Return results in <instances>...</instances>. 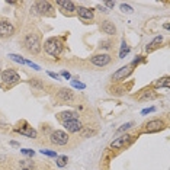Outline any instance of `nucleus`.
I'll list each match as a JSON object with an SVG mask.
<instances>
[{
  "mask_svg": "<svg viewBox=\"0 0 170 170\" xmlns=\"http://www.w3.org/2000/svg\"><path fill=\"white\" fill-rule=\"evenodd\" d=\"M20 153L25 154V156H29V157H32L35 154V151L34 150H29V148H23V150H20Z\"/></svg>",
  "mask_w": 170,
  "mask_h": 170,
  "instance_id": "c85d7f7f",
  "label": "nucleus"
},
{
  "mask_svg": "<svg viewBox=\"0 0 170 170\" xmlns=\"http://www.w3.org/2000/svg\"><path fill=\"white\" fill-rule=\"evenodd\" d=\"M57 3H58V6H61L64 10H68V12L76 10V6H74L73 1H57Z\"/></svg>",
  "mask_w": 170,
  "mask_h": 170,
  "instance_id": "a211bd4d",
  "label": "nucleus"
},
{
  "mask_svg": "<svg viewBox=\"0 0 170 170\" xmlns=\"http://www.w3.org/2000/svg\"><path fill=\"white\" fill-rule=\"evenodd\" d=\"M49 140H51V142L55 144V145H66V144L68 142V135H67L64 131L57 129V131H54V132L51 134Z\"/></svg>",
  "mask_w": 170,
  "mask_h": 170,
  "instance_id": "39448f33",
  "label": "nucleus"
},
{
  "mask_svg": "<svg viewBox=\"0 0 170 170\" xmlns=\"http://www.w3.org/2000/svg\"><path fill=\"white\" fill-rule=\"evenodd\" d=\"M121 10H122L124 13H132V12H134V9H132L129 4H125V3L121 4Z\"/></svg>",
  "mask_w": 170,
  "mask_h": 170,
  "instance_id": "a878e982",
  "label": "nucleus"
},
{
  "mask_svg": "<svg viewBox=\"0 0 170 170\" xmlns=\"http://www.w3.org/2000/svg\"><path fill=\"white\" fill-rule=\"evenodd\" d=\"M162 42H163V37H162V35H160V37H156L151 42L147 45V48H145V49H147V52H151L153 49H156V48H157Z\"/></svg>",
  "mask_w": 170,
  "mask_h": 170,
  "instance_id": "f3484780",
  "label": "nucleus"
},
{
  "mask_svg": "<svg viewBox=\"0 0 170 170\" xmlns=\"http://www.w3.org/2000/svg\"><path fill=\"white\" fill-rule=\"evenodd\" d=\"M44 49H45V52L48 54V55H51V57H58L60 54H61V51H63V41L60 40V38H55V37H52V38H48L45 44H44Z\"/></svg>",
  "mask_w": 170,
  "mask_h": 170,
  "instance_id": "f257e3e1",
  "label": "nucleus"
},
{
  "mask_svg": "<svg viewBox=\"0 0 170 170\" xmlns=\"http://www.w3.org/2000/svg\"><path fill=\"white\" fill-rule=\"evenodd\" d=\"M100 48H105V49L106 48H111V42L109 41H102L100 42Z\"/></svg>",
  "mask_w": 170,
  "mask_h": 170,
  "instance_id": "72a5a7b5",
  "label": "nucleus"
},
{
  "mask_svg": "<svg viewBox=\"0 0 170 170\" xmlns=\"http://www.w3.org/2000/svg\"><path fill=\"white\" fill-rule=\"evenodd\" d=\"M1 80H3L4 83L12 85V83L19 82V80H20V77H19V74H18L15 70H4V71L1 73Z\"/></svg>",
  "mask_w": 170,
  "mask_h": 170,
  "instance_id": "1a4fd4ad",
  "label": "nucleus"
},
{
  "mask_svg": "<svg viewBox=\"0 0 170 170\" xmlns=\"http://www.w3.org/2000/svg\"><path fill=\"white\" fill-rule=\"evenodd\" d=\"M35 10H38L40 15H48L49 10H52V6L49 4V1H37Z\"/></svg>",
  "mask_w": 170,
  "mask_h": 170,
  "instance_id": "ddd939ff",
  "label": "nucleus"
},
{
  "mask_svg": "<svg viewBox=\"0 0 170 170\" xmlns=\"http://www.w3.org/2000/svg\"><path fill=\"white\" fill-rule=\"evenodd\" d=\"M23 45H25V48L31 54H35V55L40 54V51H41V40H40V35L38 34H34V32L28 34L25 37V40H23Z\"/></svg>",
  "mask_w": 170,
  "mask_h": 170,
  "instance_id": "f03ea898",
  "label": "nucleus"
},
{
  "mask_svg": "<svg viewBox=\"0 0 170 170\" xmlns=\"http://www.w3.org/2000/svg\"><path fill=\"white\" fill-rule=\"evenodd\" d=\"M41 154H45V156H48V157H55V159L58 157L55 151H51V150H45V148H44V150H41Z\"/></svg>",
  "mask_w": 170,
  "mask_h": 170,
  "instance_id": "bb28decb",
  "label": "nucleus"
},
{
  "mask_svg": "<svg viewBox=\"0 0 170 170\" xmlns=\"http://www.w3.org/2000/svg\"><path fill=\"white\" fill-rule=\"evenodd\" d=\"M9 58L13 60L15 63H19V64H25V60L20 57V55H16V54H9Z\"/></svg>",
  "mask_w": 170,
  "mask_h": 170,
  "instance_id": "b1692460",
  "label": "nucleus"
},
{
  "mask_svg": "<svg viewBox=\"0 0 170 170\" xmlns=\"http://www.w3.org/2000/svg\"><path fill=\"white\" fill-rule=\"evenodd\" d=\"M100 29H102L103 34H108V35H115L116 34V26L111 20H103L100 23Z\"/></svg>",
  "mask_w": 170,
  "mask_h": 170,
  "instance_id": "f8f14e48",
  "label": "nucleus"
},
{
  "mask_svg": "<svg viewBox=\"0 0 170 170\" xmlns=\"http://www.w3.org/2000/svg\"><path fill=\"white\" fill-rule=\"evenodd\" d=\"M105 6H106L108 9H112V7L115 6V3H114V1H105Z\"/></svg>",
  "mask_w": 170,
  "mask_h": 170,
  "instance_id": "e433bc0d",
  "label": "nucleus"
},
{
  "mask_svg": "<svg viewBox=\"0 0 170 170\" xmlns=\"http://www.w3.org/2000/svg\"><path fill=\"white\" fill-rule=\"evenodd\" d=\"M31 85L35 86V87H40V89H42V87H44V85L38 80V79H32V80H31Z\"/></svg>",
  "mask_w": 170,
  "mask_h": 170,
  "instance_id": "7c9ffc66",
  "label": "nucleus"
},
{
  "mask_svg": "<svg viewBox=\"0 0 170 170\" xmlns=\"http://www.w3.org/2000/svg\"><path fill=\"white\" fill-rule=\"evenodd\" d=\"M71 85H73V87H76V89H86L85 83H80V82H76V80H73Z\"/></svg>",
  "mask_w": 170,
  "mask_h": 170,
  "instance_id": "c756f323",
  "label": "nucleus"
},
{
  "mask_svg": "<svg viewBox=\"0 0 170 170\" xmlns=\"http://www.w3.org/2000/svg\"><path fill=\"white\" fill-rule=\"evenodd\" d=\"M97 9H99L100 12H103V13H108V9H105L103 6H97Z\"/></svg>",
  "mask_w": 170,
  "mask_h": 170,
  "instance_id": "4c0bfd02",
  "label": "nucleus"
},
{
  "mask_svg": "<svg viewBox=\"0 0 170 170\" xmlns=\"http://www.w3.org/2000/svg\"><path fill=\"white\" fill-rule=\"evenodd\" d=\"M154 111H156V108H154V106H151V108L142 109V111H141V115H147V114H151V112H154Z\"/></svg>",
  "mask_w": 170,
  "mask_h": 170,
  "instance_id": "473e14b6",
  "label": "nucleus"
},
{
  "mask_svg": "<svg viewBox=\"0 0 170 170\" xmlns=\"http://www.w3.org/2000/svg\"><path fill=\"white\" fill-rule=\"evenodd\" d=\"M15 32V26L7 19H0V38H9Z\"/></svg>",
  "mask_w": 170,
  "mask_h": 170,
  "instance_id": "423d86ee",
  "label": "nucleus"
},
{
  "mask_svg": "<svg viewBox=\"0 0 170 170\" xmlns=\"http://www.w3.org/2000/svg\"><path fill=\"white\" fill-rule=\"evenodd\" d=\"M57 97H58L61 102H64V103H71V102H74V100H76L74 93H73L70 89H67V87L60 89V90L57 92Z\"/></svg>",
  "mask_w": 170,
  "mask_h": 170,
  "instance_id": "0eeeda50",
  "label": "nucleus"
},
{
  "mask_svg": "<svg viewBox=\"0 0 170 170\" xmlns=\"http://www.w3.org/2000/svg\"><path fill=\"white\" fill-rule=\"evenodd\" d=\"M164 29H167V31H169V29H170V23H166V25H164Z\"/></svg>",
  "mask_w": 170,
  "mask_h": 170,
  "instance_id": "58836bf2",
  "label": "nucleus"
},
{
  "mask_svg": "<svg viewBox=\"0 0 170 170\" xmlns=\"http://www.w3.org/2000/svg\"><path fill=\"white\" fill-rule=\"evenodd\" d=\"M61 76H63L64 79H67V80H68V79H71V74H70L68 71H61Z\"/></svg>",
  "mask_w": 170,
  "mask_h": 170,
  "instance_id": "f704fd0d",
  "label": "nucleus"
},
{
  "mask_svg": "<svg viewBox=\"0 0 170 170\" xmlns=\"http://www.w3.org/2000/svg\"><path fill=\"white\" fill-rule=\"evenodd\" d=\"M20 167L23 170H31L32 167H34V163L32 162H26V160H22L20 162Z\"/></svg>",
  "mask_w": 170,
  "mask_h": 170,
  "instance_id": "393cba45",
  "label": "nucleus"
},
{
  "mask_svg": "<svg viewBox=\"0 0 170 170\" xmlns=\"http://www.w3.org/2000/svg\"><path fill=\"white\" fill-rule=\"evenodd\" d=\"M64 124V128L68 131V132H80V129L83 128L82 125V122L79 121V119H76V121H67V122H63Z\"/></svg>",
  "mask_w": 170,
  "mask_h": 170,
  "instance_id": "9b49d317",
  "label": "nucleus"
},
{
  "mask_svg": "<svg viewBox=\"0 0 170 170\" xmlns=\"http://www.w3.org/2000/svg\"><path fill=\"white\" fill-rule=\"evenodd\" d=\"M16 132H19V134H22V135H26V137H29V138H37V137H38V132H37L32 127L16 128Z\"/></svg>",
  "mask_w": 170,
  "mask_h": 170,
  "instance_id": "dca6fc26",
  "label": "nucleus"
},
{
  "mask_svg": "<svg viewBox=\"0 0 170 170\" xmlns=\"http://www.w3.org/2000/svg\"><path fill=\"white\" fill-rule=\"evenodd\" d=\"M131 138H132L131 135L125 134V135H122V137H119V138L114 140V141L111 142V147H112L114 150H121V148H124L128 142L131 141Z\"/></svg>",
  "mask_w": 170,
  "mask_h": 170,
  "instance_id": "9d476101",
  "label": "nucleus"
},
{
  "mask_svg": "<svg viewBox=\"0 0 170 170\" xmlns=\"http://www.w3.org/2000/svg\"><path fill=\"white\" fill-rule=\"evenodd\" d=\"M154 97H156V95H154L151 90H144V95L140 96L141 100H144V99H154Z\"/></svg>",
  "mask_w": 170,
  "mask_h": 170,
  "instance_id": "5701e85b",
  "label": "nucleus"
},
{
  "mask_svg": "<svg viewBox=\"0 0 170 170\" xmlns=\"http://www.w3.org/2000/svg\"><path fill=\"white\" fill-rule=\"evenodd\" d=\"M90 63L97 66V67H105L111 63V55L109 54H97L90 58Z\"/></svg>",
  "mask_w": 170,
  "mask_h": 170,
  "instance_id": "6e6552de",
  "label": "nucleus"
},
{
  "mask_svg": "<svg viewBox=\"0 0 170 170\" xmlns=\"http://www.w3.org/2000/svg\"><path fill=\"white\" fill-rule=\"evenodd\" d=\"M76 10H77L79 18H82V19H85V20H92V19H93V10H92V9L79 6V9H76Z\"/></svg>",
  "mask_w": 170,
  "mask_h": 170,
  "instance_id": "4468645a",
  "label": "nucleus"
},
{
  "mask_svg": "<svg viewBox=\"0 0 170 170\" xmlns=\"http://www.w3.org/2000/svg\"><path fill=\"white\" fill-rule=\"evenodd\" d=\"M132 125H134V122H127V124H124L122 127L119 128V129H118L116 132H124V131H127V129H129V128L132 127Z\"/></svg>",
  "mask_w": 170,
  "mask_h": 170,
  "instance_id": "cd10ccee",
  "label": "nucleus"
},
{
  "mask_svg": "<svg viewBox=\"0 0 170 170\" xmlns=\"http://www.w3.org/2000/svg\"><path fill=\"white\" fill-rule=\"evenodd\" d=\"M57 166H58V167H66V166H67V157H66V156L57 157Z\"/></svg>",
  "mask_w": 170,
  "mask_h": 170,
  "instance_id": "4be33fe9",
  "label": "nucleus"
},
{
  "mask_svg": "<svg viewBox=\"0 0 170 170\" xmlns=\"http://www.w3.org/2000/svg\"><path fill=\"white\" fill-rule=\"evenodd\" d=\"M48 76H49V77H52V79H55V80H58V79H60V76H58V74H55V73H52V71H48Z\"/></svg>",
  "mask_w": 170,
  "mask_h": 170,
  "instance_id": "c9c22d12",
  "label": "nucleus"
},
{
  "mask_svg": "<svg viewBox=\"0 0 170 170\" xmlns=\"http://www.w3.org/2000/svg\"><path fill=\"white\" fill-rule=\"evenodd\" d=\"M154 85L157 86V87H166V89H169L170 87V79L166 76V77H162V79H159Z\"/></svg>",
  "mask_w": 170,
  "mask_h": 170,
  "instance_id": "6ab92c4d",
  "label": "nucleus"
},
{
  "mask_svg": "<svg viewBox=\"0 0 170 170\" xmlns=\"http://www.w3.org/2000/svg\"><path fill=\"white\" fill-rule=\"evenodd\" d=\"M96 131L95 129H90V127H83L82 129H80V135L83 137V138H87L89 135H93Z\"/></svg>",
  "mask_w": 170,
  "mask_h": 170,
  "instance_id": "412c9836",
  "label": "nucleus"
},
{
  "mask_svg": "<svg viewBox=\"0 0 170 170\" xmlns=\"http://www.w3.org/2000/svg\"><path fill=\"white\" fill-rule=\"evenodd\" d=\"M25 64H28L29 67H32L34 70H41V67L38 66V64H35V63H32V61H25Z\"/></svg>",
  "mask_w": 170,
  "mask_h": 170,
  "instance_id": "2f4dec72",
  "label": "nucleus"
},
{
  "mask_svg": "<svg viewBox=\"0 0 170 170\" xmlns=\"http://www.w3.org/2000/svg\"><path fill=\"white\" fill-rule=\"evenodd\" d=\"M58 118L63 121V122H67V121H76L79 119V114L74 112V111H67V112H61L58 115Z\"/></svg>",
  "mask_w": 170,
  "mask_h": 170,
  "instance_id": "2eb2a0df",
  "label": "nucleus"
},
{
  "mask_svg": "<svg viewBox=\"0 0 170 170\" xmlns=\"http://www.w3.org/2000/svg\"><path fill=\"white\" fill-rule=\"evenodd\" d=\"M129 51H131V48L125 44V41H122V47H121V51H119V58H125V55L129 54Z\"/></svg>",
  "mask_w": 170,
  "mask_h": 170,
  "instance_id": "aec40b11",
  "label": "nucleus"
},
{
  "mask_svg": "<svg viewBox=\"0 0 170 170\" xmlns=\"http://www.w3.org/2000/svg\"><path fill=\"white\" fill-rule=\"evenodd\" d=\"M132 71H134V66H132V64H127V66L121 67L119 70H116V71L112 74V80H115V82L125 80V79H127Z\"/></svg>",
  "mask_w": 170,
  "mask_h": 170,
  "instance_id": "7ed1b4c3",
  "label": "nucleus"
},
{
  "mask_svg": "<svg viewBox=\"0 0 170 170\" xmlns=\"http://www.w3.org/2000/svg\"><path fill=\"white\" fill-rule=\"evenodd\" d=\"M166 128V122L163 119H153V121H148L145 125H144V132H157V131H162Z\"/></svg>",
  "mask_w": 170,
  "mask_h": 170,
  "instance_id": "20e7f679",
  "label": "nucleus"
}]
</instances>
